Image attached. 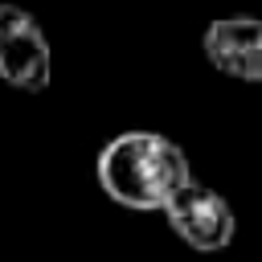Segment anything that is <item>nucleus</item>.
I'll use <instances>...</instances> for the list:
<instances>
[{
	"label": "nucleus",
	"instance_id": "f03ea898",
	"mask_svg": "<svg viewBox=\"0 0 262 262\" xmlns=\"http://www.w3.org/2000/svg\"><path fill=\"white\" fill-rule=\"evenodd\" d=\"M49 78H53V49L41 20L29 8L0 0V82L25 94H41Z\"/></svg>",
	"mask_w": 262,
	"mask_h": 262
},
{
	"label": "nucleus",
	"instance_id": "20e7f679",
	"mask_svg": "<svg viewBox=\"0 0 262 262\" xmlns=\"http://www.w3.org/2000/svg\"><path fill=\"white\" fill-rule=\"evenodd\" d=\"M201 49L217 74L262 86V16L237 12L209 20L201 33Z\"/></svg>",
	"mask_w": 262,
	"mask_h": 262
},
{
	"label": "nucleus",
	"instance_id": "f257e3e1",
	"mask_svg": "<svg viewBox=\"0 0 262 262\" xmlns=\"http://www.w3.org/2000/svg\"><path fill=\"white\" fill-rule=\"evenodd\" d=\"M94 176H98V188L115 205L135 209V213H156L168 205V196L184 180H192V168L180 143H172L168 135L123 131L98 151Z\"/></svg>",
	"mask_w": 262,
	"mask_h": 262
},
{
	"label": "nucleus",
	"instance_id": "7ed1b4c3",
	"mask_svg": "<svg viewBox=\"0 0 262 262\" xmlns=\"http://www.w3.org/2000/svg\"><path fill=\"white\" fill-rule=\"evenodd\" d=\"M160 213H164L168 229H172L184 246H192V250H201V254L225 250V246L233 242V233H237V217H233L229 201H225L217 188L201 184V180H184V184L168 196V205H164Z\"/></svg>",
	"mask_w": 262,
	"mask_h": 262
}]
</instances>
